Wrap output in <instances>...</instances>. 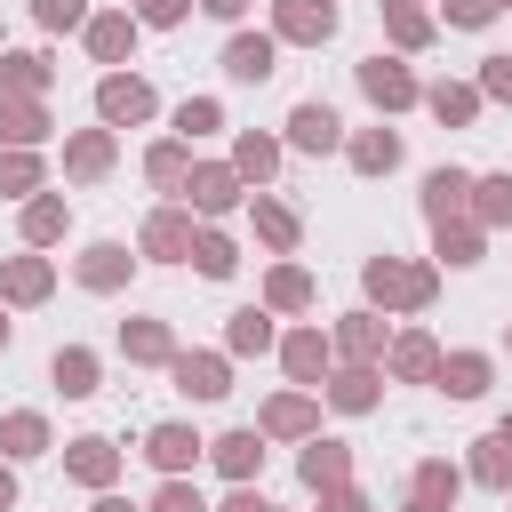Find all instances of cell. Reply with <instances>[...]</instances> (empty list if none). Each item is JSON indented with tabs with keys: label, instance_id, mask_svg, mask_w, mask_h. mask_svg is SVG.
<instances>
[{
	"label": "cell",
	"instance_id": "1",
	"mask_svg": "<svg viewBox=\"0 0 512 512\" xmlns=\"http://www.w3.org/2000/svg\"><path fill=\"white\" fill-rule=\"evenodd\" d=\"M368 288H376L384 304H424V296H432V272H416V264H392V256H376V264H368Z\"/></svg>",
	"mask_w": 512,
	"mask_h": 512
},
{
	"label": "cell",
	"instance_id": "2",
	"mask_svg": "<svg viewBox=\"0 0 512 512\" xmlns=\"http://www.w3.org/2000/svg\"><path fill=\"white\" fill-rule=\"evenodd\" d=\"M96 112H104V120H144V112H152V88L128 80V72H112V80H96Z\"/></svg>",
	"mask_w": 512,
	"mask_h": 512
},
{
	"label": "cell",
	"instance_id": "3",
	"mask_svg": "<svg viewBox=\"0 0 512 512\" xmlns=\"http://www.w3.org/2000/svg\"><path fill=\"white\" fill-rule=\"evenodd\" d=\"M464 192H472L464 168H432V176H424V208H432V224H456V216H464Z\"/></svg>",
	"mask_w": 512,
	"mask_h": 512
},
{
	"label": "cell",
	"instance_id": "4",
	"mask_svg": "<svg viewBox=\"0 0 512 512\" xmlns=\"http://www.w3.org/2000/svg\"><path fill=\"white\" fill-rule=\"evenodd\" d=\"M176 392L224 400V392H232V384H224V360H216V352H184V360H176Z\"/></svg>",
	"mask_w": 512,
	"mask_h": 512
},
{
	"label": "cell",
	"instance_id": "5",
	"mask_svg": "<svg viewBox=\"0 0 512 512\" xmlns=\"http://www.w3.org/2000/svg\"><path fill=\"white\" fill-rule=\"evenodd\" d=\"M280 32L288 40H328L336 32V8L328 0H280Z\"/></svg>",
	"mask_w": 512,
	"mask_h": 512
},
{
	"label": "cell",
	"instance_id": "6",
	"mask_svg": "<svg viewBox=\"0 0 512 512\" xmlns=\"http://www.w3.org/2000/svg\"><path fill=\"white\" fill-rule=\"evenodd\" d=\"M360 88H368L376 104H416V80H408L400 64H384V56H368V64H360Z\"/></svg>",
	"mask_w": 512,
	"mask_h": 512
},
{
	"label": "cell",
	"instance_id": "7",
	"mask_svg": "<svg viewBox=\"0 0 512 512\" xmlns=\"http://www.w3.org/2000/svg\"><path fill=\"white\" fill-rule=\"evenodd\" d=\"M336 128H344V120H336L328 104H296V112H288V136H296L304 152H328V144H336Z\"/></svg>",
	"mask_w": 512,
	"mask_h": 512
},
{
	"label": "cell",
	"instance_id": "8",
	"mask_svg": "<svg viewBox=\"0 0 512 512\" xmlns=\"http://www.w3.org/2000/svg\"><path fill=\"white\" fill-rule=\"evenodd\" d=\"M224 72H232V80H264V72H272V40H264V32H240V40L224 48Z\"/></svg>",
	"mask_w": 512,
	"mask_h": 512
},
{
	"label": "cell",
	"instance_id": "9",
	"mask_svg": "<svg viewBox=\"0 0 512 512\" xmlns=\"http://www.w3.org/2000/svg\"><path fill=\"white\" fill-rule=\"evenodd\" d=\"M144 456H152V464H160V472H184V464H192V456H200V440H192V432H184V424H160V432H152V440H144Z\"/></svg>",
	"mask_w": 512,
	"mask_h": 512
},
{
	"label": "cell",
	"instance_id": "10",
	"mask_svg": "<svg viewBox=\"0 0 512 512\" xmlns=\"http://www.w3.org/2000/svg\"><path fill=\"white\" fill-rule=\"evenodd\" d=\"M440 384H448L456 400H480V392H488V360H480V352H456V360L440 368Z\"/></svg>",
	"mask_w": 512,
	"mask_h": 512
},
{
	"label": "cell",
	"instance_id": "11",
	"mask_svg": "<svg viewBox=\"0 0 512 512\" xmlns=\"http://www.w3.org/2000/svg\"><path fill=\"white\" fill-rule=\"evenodd\" d=\"M128 40H136V24H128V16H96V24H88V48H96L104 64H120V56H128Z\"/></svg>",
	"mask_w": 512,
	"mask_h": 512
},
{
	"label": "cell",
	"instance_id": "12",
	"mask_svg": "<svg viewBox=\"0 0 512 512\" xmlns=\"http://www.w3.org/2000/svg\"><path fill=\"white\" fill-rule=\"evenodd\" d=\"M184 192H192V208H232V200H240V192H232V168H192Z\"/></svg>",
	"mask_w": 512,
	"mask_h": 512
},
{
	"label": "cell",
	"instance_id": "13",
	"mask_svg": "<svg viewBox=\"0 0 512 512\" xmlns=\"http://www.w3.org/2000/svg\"><path fill=\"white\" fill-rule=\"evenodd\" d=\"M144 248H152V256H192V224H184V216H152V224H144Z\"/></svg>",
	"mask_w": 512,
	"mask_h": 512
},
{
	"label": "cell",
	"instance_id": "14",
	"mask_svg": "<svg viewBox=\"0 0 512 512\" xmlns=\"http://www.w3.org/2000/svg\"><path fill=\"white\" fill-rule=\"evenodd\" d=\"M216 464H224L232 480H248V472L264 464V448H256V432H224V440H216Z\"/></svg>",
	"mask_w": 512,
	"mask_h": 512
},
{
	"label": "cell",
	"instance_id": "15",
	"mask_svg": "<svg viewBox=\"0 0 512 512\" xmlns=\"http://www.w3.org/2000/svg\"><path fill=\"white\" fill-rule=\"evenodd\" d=\"M112 464H120V456H112V440H72V472H80L88 488H104V480H112Z\"/></svg>",
	"mask_w": 512,
	"mask_h": 512
},
{
	"label": "cell",
	"instance_id": "16",
	"mask_svg": "<svg viewBox=\"0 0 512 512\" xmlns=\"http://www.w3.org/2000/svg\"><path fill=\"white\" fill-rule=\"evenodd\" d=\"M0 136H8V144H40V136H48L40 104H0Z\"/></svg>",
	"mask_w": 512,
	"mask_h": 512
},
{
	"label": "cell",
	"instance_id": "17",
	"mask_svg": "<svg viewBox=\"0 0 512 512\" xmlns=\"http://www.w3.org/2000/svg\"><path fill=\"white\" fill-rule=\"evenodd\" d=\"M120 272H128V256H120V248H112V240H104V248H88V256H80V280H88V288H112V280H120Z\"/></svg>",
	"mask_w": 512,
	"mask_h": 512
},
{
	"label": "cell",
	"instance_id": "18",
	"mask_svg": "<svg viewBox=\"0 0 512 512\" xmlns=\"http://www.w3.org/2000/svg\"><path fill=\"white\" fill-rule=\"evenodd\" d=\"M392 368H400V376H440V352H432V336H400Z\"/></svg>",
	"mask_w": 512,
	"mask_h": 512
},
{
	"label": "cell",
	"instance_id": "19",
	"mask_svg": "<svg viewBox=\"0 0 512 512\" xmlns=\"http://www.w3.org/2000/svg\"><path fill=\"white\" fill-rule=\"evenodd\" d=\"M40 440H48L40 416H8V424H0V448H8V456H40Z\"/></svg>",
	"mask_w": 512,
	"mask_h": 512
},
{
	"label": "cell",
	"instance_id": "20",
	"mask_svg": "<svg viewBox=\"0 0 512 512\" xmlns=\"http://www.w3.org/2000/svg\"><path fill=\"white\" fill-rule=\"evenodd\" d=\"M304 480H312V488H336V480H344V448H336V440H312V456H304Z\"/></svg>",
	"mask_w": 512,
	"mask_h": 512
},
{
	"label": "cell",
	"instance_id": "21",
	"mask_svg": "<svg viewBox=\"0 0 512 512\" xmlns=\"http://www.w3.org/2000/svg\"><path fill=\"white\" fill-rule=\"evenodd\" d=\"M448 496H456V472H448V464H424V472H416V504H424V512H448Z\"/></svg>",
	"mask_w": 512,
	"mask_h": 512
},
{
	"label": "cell",
	"instance_id": "22",
	"mask_svg": "<svg viewBox=\"0 0 512 512\" xmlns=\"http://www.w3.org/2000/svg\"><path fill=\"white\" fill-rule=\"evenodd\" d=\"M392 160H400V136H384V128L352 144V168H368V176H376V168H392Z\"/></svg>",
	"mask_w": 512,
	"mask_h": 512
},
{
	"label": "cell",
	"instance_id": "23",
	"mask_svg": "<svg viewBox=\"0 0 512 512\" xmlns=\"http://www.w3.org/2000/svg\"><path fill=\"white\" fill-rule=\"evenodd\" d=\"M8 296H16V304H32V296H48V264H40V256H24V264H8Z\"/></svg>",
	"mask_w": 512,
	"mask_h": 512
},
{
	"label": "cell",
	"instance_id": "24",
	"mask_svg": "<svg viewBox=\"0 0 512 512\" xmlns=\"http://www.w3.org/2000/svg\"><path fill=\"white\" fill-rule=\"evenodd\" d=\"M56 384H64L72 400H80V392H96V360H88V352H56Z\"/></svg>",
	"mask_w": 512,
	"mask_h": 512
},
{
	"label": "cell",
	"instance_id": "25",
	"mask_svg": "<svg viewBox=\"0 0 512 512\" xmlns=\"http://www.w3.org/2000/svg\"><path fill=\"white\" fill-rule=\"evenodd\" d=\"M328 400H336V408H368V400H376V376H368V368H344V376L328 384Z\"/></svg>",
	"mask_w": 512,
	"mask_h": 512
},
{
	"label": "cell",
	"instance_id": "26",
	"mask_svg": "<svg viewBox=\"0 0 512 512\" xmlns=\"http://www.w3.org/2000/svg\"><path fill=\"white\" fill-rule=\"evenodd\" d=\"M64 232V200H32L24 208V240H56Z\"/></svg>",
	"mask_w": 512,
	"mask_h": 512
},
{
	"label": "cell",
	"instance_id": "27",
	"mask_svg": "<svg viewBox=\"0 0 512 512\" xmlns=\"http://www.w3.org/2000/svg\"><path fill=\"white\" fill-rule=\"evenodd\" d=\"M440 256L448 264H480V232L472 224H440Z\"/></svg>",
	"mask_w": 512,
	"mask_h": 512
},
{
	"label": "cell",
	"instance_id": "28",
	"mask_svg": "<svg viewBox=\"0 0 512 512\" xmlns=\"http://www.w3.org/2000/svg\"><path fill=\"white\" fill-rule=\"evenodd\" d=\"M472 472H480L488 488H504V480H512V448H504V440H480V456H472Z\"/></svg>",
	"mask_w": 512,
	"mask_h": 512
},
{
	"label": "cell",
	"instance_id": "29",
	"mask_svg": "<svg viewBox=\"0 0 512 512\" xmlns=\"http://www.w3.org/2000/svg\"><path fill=\"white\" fill-rule=\"evenodd\" d=\"M40 80H48V64H40V56H0V88H24V96H32Z\"/></svg>",
	"mask_w": 512,
	"mask_h": 512
},
{
	"label": "cell",
	"instance_id": "30",
	"mask_svg": "<svg viewBox=\"0 0 512 512\" xmlns=\"http://www.w3.org/2000/svg\"><path fill=\"white\" fill-rule=\"evenodd\" d=\"M40 184V160L32 152H0V192H32Z\"/></svg>",
	"mask_w": 512,
	"mask_h": 512
},
{
	"label": "cell",
	"instance_id": "31",
	"mask_svg": "<svg viewBox=\"0 0 512 512\" xmlns=\"http://www.w3.org/2000/svg\"><path fill=\"white\" fill-rule=\"evenodd\" d=\"M480 192V224H504L512 216V176H488V184H472Z\"/></svg>",
	"mask_w": 512,
	"mask_h": 512
},
{
	"label": "cell",
	"instance_id": "32",
	"mask_svg": "<svg viewBox=\"0 0 512 512\" xmlns=\"http://www.w3.org/2000/svg\"><path fill=\"white\" fill-rule=\"evenodd\" d=\"M192 256H200V272H208V280H224V272L240 264V256H232V240H216V232H208V240H192Z\"/></svg>",
	"mask_w": 512,
	"mask_h": 512
},
{
	"label": "cell",
	"instance_id": "33",
	"mask_svg": "<svg viewBox=\"0 0 512 512\" xmlns=\"http://www.w3.org/2000/svg\"><path fill=\"white\" fill-rule=\"evenodd\" d=\"M320 360H328V344H320L312 328H304V336H288V368H296V376H320Z\"/></svg>",
	"mask_w": 512,
	"mask_h": 512
},
{
	"label": "cell",
	"instance_id": "34",
	"mask_svg": "<svg viewBox=\"0 0 512 512\" xmlns=\"http://www.w3.org/2000/svg\"><path fill=\"white\" fill-rule=\"evenodd\" d=\"M312 424V400H272L264 408V432H304Z\"/></svg>",
	"mask_w": 512,
	"mask_h": 512
},
{
	"label": "cell",
	"instance_id": "35",
	"mask_svg": "<svg viewBox=\"0 0 512 512\" xmlns=\"http://www.w3.org/2000/svg\"><path fill=\"white\" fill-rule=\"evenodd\" d=\"M256 224H264V240H272V248H288V240H296V216H288V208H272V200H256Z\"/></svg>",
	"mask_w": 512,
	"mask_h": 512
},
{
	"label": "cell",
	"instance_id": "36",
	"mask_svg": "<svg viewBox=\"0 0 512 512\" xmlns=\"http://www.w3.org/2000/svg\"><path fill=\"white\" fill-rule=\"evenodd\" d=\"M264 344H272L264 312H240V320H232V352H264Z\"/></svg>",
	"mask_w": 512,
	"mask_h": 512
},
{
	"label": "cell",
	"instance_id": "37",
	"mask_svg": "<svg viewBox=\"0 0 512 512\" xmlns=\"http://www.w3.org/2000/svg\"><path fill=\"white\" fill-rule=\"evenodd\" d=\"M128 352H136V360H168V336H160V320H136V328H128Z\"/></svg>",
	"mask_w": 512,
	"mask_h": 512
},
{
	"label": "cell",
	"instance_id": "38",
	"mask_svg": "<svg viewBox=\"0 0 512 512\" xmlns=\"http://www.w3.org/2000/svg\"><path fill=\"white\" fill-rule=\"evenodd\" d=\"M384 16H392V32H400V40H408V48H416V40H424V32H432V24H424V16H416V8H408V0H384Z\"/></svg>",
	"mask_w": 512,
	"mask_h": 512
},
{
	"label": "cell",
	"instance_id": "39",
	"mask_svg": "<svg viewBox=\"0 0 512 512\" xmlns=\"http://www.w3.org/2000/svg\"><path fill=\"white\" fill-rule=\"evenodd\" d=\"M104 160H112V144H104V136H80V144H72V176H96Z\"/></svg>",
	"mask_w": 512,
	"mask_h": 512
},
{
	"label": "cell",
	"instance_id": "40",
	"mask_svg": "<svg viewBox=\"0 0 512 512\" xmlns=\"http://www.w3.org/2000/svg\"><path fill=\"white\" fill-rule=\"evenodd\" d=\"M32 16H40L48 32H64V24H80L88 8H80V0H32Z\"/></svg>",
	"mask_w": 512,
	"mask_h": 512
},
{
	"label": "cell",
	"instance_id": "41",
	"mask_svg": "<svg viewBox=\"0 0 512 512\" xmlns=\"http://www.w3.org/2000/svg\"><path fill=\"white\" fill-rule=\"evenodd\" d=\"M432 112L440 120H472V88H432Z\"/></svg>",
	"mask_w": 512,
	"mask_h": 512
},
{
	"label": "cell",
	"instance_id": "42",
	"mask_svg": "<svg viewBox=\"0 0 512 512\" xmlns=\"http://www.w3.org/2000/svg\"><path fill=\"white\" fill-rule=\"evenodd\" d=\"M144 168H152V184H176V176H184V144H160Z\"/></svg>",
	"mask_w": 512,
	"mask_h": 512
},
{
	"label": "cell",
	"instance_id": "43",
	"mask_svg": "<svg viewBox=\"0 0 512 512\" xmlns=\"http://www.w3.org/2000/svg\"><path fill=\"white\" fill-rule=\"evenodd\" d=\"M336 336H344V352H376V320H368V312H352Z\"/></svg>",
	"mask_w": 512,
	"mask_h": 512
},
{
	"label": "cell",
	"instance_id": "44",
	"mask_svg": "<svg viewBox=\"0 0 512 512\" xmlns=\"http://www.w3.org/2000/svg\"><path fill=\"white\" fill-rule=\"evenodd\" d=\"M152 512H208V504H200V496H192V488H184V480H168V488H160V496H152Z\"/></svg>",
	"mask_w": 512,
	"mask_h": 512
},
{
	"label": "cell",
	"instance_id": "45",
	"mask_svg": "<svg viewBox=\"0 0 512 512\" xmlns=\"http://www.w3.org/2000/svg\"><path fill=\"white\" fill-rule=\"evenodd\" d=\"M304 296H312L304 272H272V304H304Z\"/></svg>",
	"mask_w": 512,
	"mask_h": 512
},
{
	"label": "cell",
	"instance_id": "46",
	"mask_svg": "<svg viewBox=\"0 0 512 512\" xmlns=\"http://www.w3.org/2000/svg\"><path fill=\"white\" fill-rule=\"evenodd\" d=\"M240 168L264 176V168H272V144H264V136H240Z\"/></svg>",
	"mask_w": 512,
	"mask_h": 512
},
{
	"label": "cell",
	"instance_id": "47",
	"mask_svg": "<svg viewBox=\"0 0 512 512\" xmlns=\"http://www.w3.org/2000/svg\"><path fill=\"white\" fill-rule=\"evenodd\" d=\"M496 8H504V0H448V16H456V24H488Z\"/></svg>",
	"mask_w": 512,
	"mask_h": 512
},
{
	"label": "cell",
	"instance_id": "48",
	"mask_svg": "<svg viewBox=\"0 0 512 512\" xmlns=\"http://www.w3.org/2000/svg\"><path fill=\"white\" fill-rule=\"evenodd\" d=\"M480 88H488V96H512V56H496V64L480 72Z\"/></svg>",
	"mask_w": 512,
	"mask_h": 512
},
{
	"label": "cell",
	"instance_id": "49",
	"mask_svg": "<svg viewBox=\"0 0 512 512\" xmlns=\"http://www.w3.org/2000/svg\"><path fill=\"white\" fill-rule=\"evenodd\" d=\"M176 128H192V136H200V128H216V104H184V112H176Z\"/></svg>",
	"mask_w": 512,
	"mask_h": 512
},
{
	"label": "cell",
	"instance_id": "50",
	"mask_svg": "<svg viewBox=\"0 0 512 512\" xmlns=\"http://www.w3.org/2000/svg\"><path fill=\"white\" fill-rule=\"evenodd\" d=\"M184 16V0H144V24H176Z\"/></svg>",
	"mask_w": 512,
	"mask_h": 512
},
{
	"label": "cell",
	"instance_id": "51",
	"mask_svg": "<svg viewBox=\"0 0 512 512\" xmlns=\"http://www.w3.org/2000/svg\"><path fill=\"white\" fill-rule=\"evenodd\" d=\"M328 512H368V504H360L352 488H336V496H328Z\"/></svg>",
	"mask_w": 512,
	"mask_h": 512
},
{
	"label": "cell",
	"instance_id": "52",
	"mask_svg": "<svg viewBox=\"0 0 512 512\" xmlns=\"http://www.w3.org/2000/svg\"><path fill=\"white\" fill-rule=\"evenodd\" d=\"M224 512H272V504H256V496H248V488H240V496H232V504H224Z\"/></svg>",
	"mask_w": 512,
	"mask_h": 512
},
{
	"label": "cell",
	"instance_id": "53",
	"mask_svg": "<svg viewBox=\"0 0 512 512\" xmlns=\"http://www.w3.org/2000/svg\"><path fill=\"white\" fill-rule=\"evenodd\" d=\"M200 8H208V16H240L248 0H200Z\"/></svg>",
	"mask_w": 512,
	"mask_h": 512
},
{
	"label": "cell",
	"instance_id": "54",
	"mask_svg": "<svg viewBox=\"0 0 512 512\" xmlns=\"http://www.w3.org/2000/svg\"><path fill=\"white\" fill-rule=\"evenodd\" d=\"M8 504H16V480H8V472H0V512H8Z\"/></svg>",
	"mask_w": 512,
	"mask_h": 512
},
{
	"label": "cell",
	"instance_id": "55",
	"mask_svg": "<svg viewBox=\"0 0 512 512\" xmlns=\"http://www.w3.org/2000/svg\"><path fill=\"white\" fill-rule=\"evenodd\" d=\"M96 512H128V504H112V496H104V504H96Z\"/></svg>",
	"mask_w": 512,
	"mask_h": 512
},
{
	"label": "cell",
	"instance_id": "56",
	"mask_svg": "<svg viewBox=\"0 0 512 512\" xmlns=\"http://www.w3.org/2000/svg\"><path fill=\"white\" fill-rule=\"evenodd\" d=\"M496 440H504V448H512V424H504V432H496Z\"/></svg>",
	"mask_w": 512,
	"mask_h": 512
},
{
	"label": "cell",
	"instance_id": "57",
	"mask_svg": "<svg viewBox=\"0 0 512 512\" xmlns=\"http://www.w3.org/2000/svg\"><path fill=\"white\" fill-rule=\"evenodd\" d=\"M0 344H8V320H0Z\"/></svg>",
	"mask_w": 512,
	"mask_h": 512
},
{
	"label": "cell",
	"instance_id": "58",
	"mask_svg": "<svg viewBox=\"0 0 512 512\" xmlns=\"http://www.w3.org/2000/svg\"><path fill=\"white\" fill-rule=\"evenodd\" d=\"M416 512H424V504H416Z\"/></svg>",
	"mask_w": 512,
	"mask_h": 512
}]
</instances>
